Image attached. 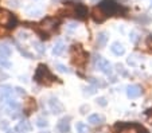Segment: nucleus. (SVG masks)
Masks as SVG:
<instances>
[{"label": "nucleus", "instance_id": "obj_10", "mask_svg": "<svg viewBox=\"0 0 152 133\" xmlns=\"http://www.w3.org/2000/svg\"><path fill=\"white\" fill-rule=\"evenodd\" d=\"M70 117H63L59 120L57 128L61 133H70Z\"/></svg>", "mask_w": 152, "mask_h": 133}, {"label": "nucleus", "instance_id": "obj_26", "mask_svg": "<svg viewBox=\"0 0 152 133\" xmlns=\"http://www.w3.org/2000/svg\"><path fill=\"white\" fill-rule=\"evenodd\" d=\"M55 69H57L59 73H70V70L67 69L65 65H61V63H55Z\"/></svg>", "mask_w": 152, "mask_h": 133}, {"label": "nucleus", "instance_id": "obj_27", "mask_svg": "<svg viewBox=\"0 0 152 133\" xmlns=\"http://www.w3.org/2000/svg\"><path fill=\"white\" fill-rule=\"evenodd\" d=\"M18 49H19L20 54H23L24 57H26V58H30V59L32 58V54H31V52H30V51H27L26 49H22V46H18Z\"/></svg>", "mask_w": 152, "mask_h": 133}, {"label": "nucleus", "instance_id": "obj_14", "mask_svg": "<svg viewBox=\"0 0 152 133\" xmlns=\"http://www.w3.org/2000/svg\"><path fill=\"white\" fill-rule=\"evenodd\" d=\"M108 39H109L108 32H105V31L98 32V35H97V46L98 47H104L106 43H108Z\"/></svg>", "mask_w": 152, "mask_h": 133}, {"label": "nucleus", "instance_id": "obj_39", "mask_svg": "<svg viewBox=\"0 0 152 133\" xmlns=\"http://www.w3.org/2000/svg\"><path fill=\"white\" fill-rule=\"evenodd\" d=\"M0 128H1V129H7V128H8V122H7L6 120H3V121L0 122Z\"/></svg>", "mask_w": 152, "mask_h": 133}, {"label": "nucleus", "instance_id": "obj_12", "mask_svg": "<svg viewBox=\"0 0 152 133\" xmlns=\"http://www.w3.org/2000/svg\"><path fill=\"white\" fill-rule=\"evenodd\" d=\"M35 108H37V104H35V100L32 98H27L26 102H24L23 105V110L26 114H30V113H32L35 110Z\"/></svg>", "mask_w": 152, "mask_h": 133}, {"label": "nucleus", "instance_id": "obj_4", "mask_svg": "<svg viewBox=\"0 0 152 133\" xmlns=\"http://www.w3.org/2000/svg\"><path fill=\"white\" fill-rule=\"evenodd\" d=\"M117 133H148L144 126L139 124H117Z\"/></svg>", "mask_w": 152, "mask_h": 133}, {"label": "nucleus", "instance_id": "obj_2", "mask_svg": "<svg viewBox=\"0 0 152 133\" xmlns=\"http://www.w3.org/2000/svg\"><path fill=\"white\" fill-rule=\"evenodd\" d=\"M88 61V54L83 51L81 44H75L72 47V62L74 66L82 67Z\"/></svg>", "mask_w": 152, "mask_h": 133}, {"label": "nucleus", "instance_id": "obj_33", "mask_svg": "<svg viewBox=\"0 0 152 133\" xmlns=\"http://www.w3.org/2000/svg\"><path fill=\"white\" fill-rule=\"evenodd\" d=\"M96 133H109V128L108 126H101L96 130Z\"/></svg>", "mask_w": 152, "mask_h": 133}, {"label": "nucleus", "instance_id": "obj_42", "mask_svg": "<svg viewBox=\"0 0 152 133\" xmlns=\"http://www.w3.org/2000/svg\"><path fill=\"white\" fill-rule=\"evenodd\" d=\"M90 1H94V3H96V1H98V0H90Z\"/></svg>", "mask_w": 152, "mask_h": 133}, {"label": "nucleus", "instance_id": "obj_31", "mask_svg": "<svg viewBox=\"0 0 152 133\" xmlns=\"http://www.w3.org/2000/svg\"><path fill=\"white\" fill-rule=\"evenodd\" d=\"M0 66H3V67H10V66H11V63H10V62L7 61V58H1V57H0Z\"/></svg>", "mask_w": 152, "mask_h": 133}, {"label": "nucleus", "instance_id": "obj_5", "mask_svg": "<svg viewBox=\"0 0 152 133\" xmlns=\"http://www.w3.org/2000/svg\"><path fill=\"white\" fill-rule=\"evenodd\" d=\"M100 8L105 12L106 16L108 15L112 16V15H116L121 11V6L116 3L115 0H102V3L100 4Z\"/></svg>", "mask_w": 152, "mask_h": 133}, {"label": "nucleus", "instance_id": "obj_43", "mask_svg": "<svg viewBox=\"0 0 152 133\" xmlns=\"http://www.w3.org/2000/svg\"><path fill=\"white\" fill-rule=\"evenodd\" d=\"M39 133H50V132H39Z\"/></svg>", "mask_w": 152, "mask_h": 133}, {"label": "nucleus", "instance_id": "obj_24", "mask_svg": "<svg viewBox=\"0 0 152 133\" xmlns=\"http://www.w3.org/2000/svg\"><path fill=\"white\" fill-rule=\"evenodd\" d=\"M37 126L46 128V126H49V121H47L46 118H43V117H38L37 118Z\"/></svg>", "mask_w": 152, "mask_h": 133}, {"label": "nucleus", "instance_id": "obj_16", "mask_svg": "<svg viewBox=\"0 0 152 133\" xmlns=\"http://www.w3.org/2000/svg\"><path fill=\"white\" fill-rule=\"evenodd\" d=\"M110 50H112V52L115 55H123L124 52H125V49H124L123 43H120V42H115V43L112 44V47H110Z\"/></svg>", "mask_w": 152, "mask_h": 133}, {"label": "nucleus", "instance_id": "obj_23", "mask_svg": "<svg viewBox=\"0 0 152 133\" xmlns=\"http://www.w3.org/2000/svg\"><path fill=\"white\" fill-rule=\"evenodd\" d=\"M90 82H92L93 86H96V87H105L106 86V82L101 81V79H97V78H90Z\"/></svg>", "mask_w": 152, "mask_h": 133}, {"label": "nucleus", "instance_id": "obj_11", "mask_svg": "<svg viewBox=\"0 0 152 133\" xmlns=\"http://www.w3.org/2000/svg\"><path fill=\"white\" fill-rule=\"evenodd\" d=\"M141 94V89L140 86H137V85H129L128 87H126V96H128V98H137V97H140Z\"/></svg>", "mask_w": 152, "mask_h": 133}, {"label": "nucleus", "instance_id": "obj_22", "mask_svg": "<svg viewBox=\"0 0 152 133\" xmlns=\"http://www.w3.org/2000/svg\"><path fill=\"white\" fill-rule=\"evenodd\" d=\"M77 133H89L88 125H85L83 122H78L77 124Z\"/></svg>", "mask_w": 152, "mask_h": 133}, {"label": "nucleus", "instance_id": "obj_6", "mask_svg": "<svg viewBox=\"0 0 152 133\" xmlns=\"http://www.w3.org/2000/svg\"><path fill=\"white\" fill-rule=\"evenodd\" d=\"M58 28V20L54 17H46L42 23L39 24V30L42 31L43 35H49L51 32H54Z\"/></svg>", "mask_w": 152, "mask_h": 133}, {"label": "nucleus", "instance_id": "obj_21", "mask_svg": "<svg viewBox=\"0 0 152 133\" xmlns=\"http://www.w3.org/2000/svg\"><path fill=\"white\" fill-rule=\"evenodd\" d=\"M32 46H34V49L38 51V54H45L46 52V47L43 46V43H40V42H38V41H35V42H32Z\"/></svg>", "mask_w": 152, "mask_h": 133}, {"label": "nucleus", "instance_id": "obj_38", "mask_svg": "<svg viewBox=\"0 0 152 133\" xmlns=\"http://www.w3.org/2000/svg\"><path fill=\"white\" fill-rule=\"evenodd\" d=\"M8 78V74L7 73H4L3 70L0 69V81H3V79H7Z\"/></svg>", "mask_w": 152, "mask_h": 133}, {"label": "nucleus", "instance_id": "obj_7", "mask_svg": "<svg viewBox=\"0 0 152 133\" xmlns=\"http://www.w3.org/2000/svg\"><path fill=\"white\" fill-rule=\"evenodd\" d=\"M15 23H16L15 16H12L8 11H6V9H0V26L15 27Z\"/></svg>", "mask_w": 152, "mask_h": 133}, {"label": "nucleus", "instance_id": "obj_8", "mask_svg": "<svg viewBox=\"0 0 152 133\" xmlns=\"http://www.w3.org/2000/svg\"><path fill=\"white\" fill-rule=\"evenodd\" d=\"M49 106L50 109H51V112L54 113V114H59V113H62L63 110V105L59 102V100L58 98H54V97H51L49 101Z\"/></svg>", "mask_w": 152, "mask_h": 133}, {"label": "nucleus", "instance_id": "obj_40", "mask_svg": "<svg viewBox=\"0 0 152 133\" xmlns=\"http://www.w3.org/2000/svg\"><path fill=\"white\" fill-rule=\"evenodd\" d=\"M86 110H89V106H88V105H83V106L81 108V113H82V114H85Z\"/></svg>", "mask_w": 152, "mask_h": 133}, {"label": "nucleus", "instance_id": "obj_9", "mask_svg": "<svg viewBox=\"0 0 152 133\" xmlns=\"http://www.w3.org/2000/svg\"><path fill=\"white\" fill-rule=\"evenodd\" d=\"M92 17H93V20L97 22V23H102L106 19V14L100 7H94V8L92 9Z\"/></svg>", "mask_w": 152, "mask_h": 133}, {"label": "nucleus", "instance_id": "obj_25", "mask_svg": "<svg viewBox=\"0 0 152 133\" xmlns=\"http://www.w3.org/2000/svg\"><path fill=\"white\" fill-rule=\"evenodd\" d=\"M96 92H97V87L96 86H88V87H83V93L85 94H96Z\"/></svg>", "mask_w": 152, "mask_h": 133}, {"label": "nucleus", "instance_id": "obj_13", "mask_svg": "<svg viewBox=\"0 0 152 133\" xmlns=\"http://www.w3.org/2000/svg\"><path fill=\"white\" fill-rule=\"evenodd\" d=\"M15 130L19 133H26V132H30L31 130V125H30L28 121H20L19 124L15 126Z\"/></svg>", "mask_w": 152, "mask_h": 133}, {"label": "nucleus", "instance_id": "obj_20", "mask_svg": "<svg viewBox=\"0 0 152 133\" xmlns=\"http://www.w3.org/2000/svg\"><path fill=\"white\" fill-rule=\"evenodd\" d=\"M63 51H65V43H63L62 41H58L57 43L54 44V47H53V54L54 55H61Z\"/></svg>", "mask_w": 152, "mask_h": 133}, {"label": "nucleus", "instance_id": "obj_29", "mask_svg": "<svg viewBox=\"0 0 152 133\" xmlns=\"http://www.w3.org/2000/svg\"><path fill=\"white\" fill-rule=\"evenodd\" d=\"M28 14L31 16H39V15H42V11L38 8H31V9H28Z\"/></svg>", "mask_w": 152, "mask_h": 133}, {"label": "nucleus", "instance_id": "obj_37", "mask_svg": "<svg viewBox=\"0 0 152 133\" xmlns=\"http://www.w3.org/2000/svg\"><path fill=\"white\" fill-rule=\"evenodd\" d=\"M18 36H19L20 39H27V38H28V34H27L26 31H20L19 34H18Z\"/></svg>", "mask_w": 152, "mask_h": 133}, {"label": "nucleus", "instance_id": "obj_1", "mask_svg": "<svg viewBox=\"0 0 152 133\" xmlns=\"http://www.w3.org/2000/svg\"><path fill=\"white\" fill-rule=\"evenodd\" d=\"M34 78L38 84L43 85V86H50V85L57 79L54 75L51 74V71L49 70V67L45 66V65H39V66H38Z\"/></svg>", "mask_w": 152, "mask_h": 133}, {"label": "nucleus", "instance_id": "obj_17", "mask_svg": "<svg viewBox=\"0 0 152 133\" xmlns=\"http://www.w3.org/2000/svg\"><path fill=\"white\" fill-rule=\"evenodd\" d=\"M11 54H12V49L8 44L7 43L0 44V57H1V58H8Z\"/></svg>", "mask_w": 152, "mask_h": 133}, {"label": "nucleus", "instance_id": "obj_36", "mask_svg": "<svg viewBox=\"0 0 152 133\" xmlns=\"http://www.w3.org/2000/svg\"><path fill=\"white\" fill-rule=\"evenodd\" d=\"M135 58H136V57H133V55H132V57H129V58H128V61H126V62H128V63L131 65V66H135V65L137 63Z\"/></svg>", "mask_w": 152, "mask_h": 133}, {"label": "nucleus", "instance_id": "obj_19", "mask_svg": "<svg viewBox=\"0 0 152 133\" xmlns=\"http://www.w3.org/2000/svg\"><path fill=\"white\" fill-rule=\"evenodd\" d=\"M3 101L6 102L7 106H8L11 110H19L20 104L16 101V100H14V98H3Z\"/></svg>", "mask_w": 152, "mask_h": 133}, {"label": "nucleus", "instance_id": "obj_30", "mask_svg": "<svg viewBox=\"0 0 152 133\" xmlns=\"http://www.w3.org/2000/svg\"><path fill=\"white\" fill-rule=\"evenodd\" d=\"M96 102H97V105H100V106H106V98L105 97H98L97 100H96Z\"/></svg>", "mask_w": 152, "mask_h": 133}, {"label": "nucleus", "instance_id": "obj_28", "mask_svg": "<svg viewBox=\"0 0 152 133\" xmlns=\"http://www.w3.org/2000/svg\"><path fill=\"white\" fill-rule=\"evenodd\" d=\"M129 38H131V42H133V43H136L139 39V34L137 31H131V34H129Z\"/></svg>", "mask_w": 152, "mask_h": 133}, {"label": "nucleus", "instance_id": "obj_34", "mask_svg": "<svg viewBox=\"0 0 152 133\" xmlns=\"http://www.w3.org/2000/svg\"><path fill=\"white\" fill-rule=\"evenodd\" d=\"M15 93H16L18 96H26V92L22 87H15Z\"/></svg>", "mask_w": 152, "mask_h": 133}, {"label": "nucleus", "instance_id": "obj_15", "mask_svg": "<svg viewBox=\"0 0 152 133\" xmlns=\"http://www.w3.org/2000/svg\"><path fill=\"white\" fill-rule=\"evenodd\" d=\"M12 93H14V90H12V87L8 86V85H4V86L0 87V97H1V100L3 98H11Z\"/></svg>", "mask_w": 152, "mask_h": 133}, {"label": "nucleus", "instance_id": "obj_32", "mask_svg": "<svg viewBox=\"0 0 152 133\" xmlns=\"http://www.w3.org/2000/svg\"><path fill=\"white\" fill-rule=\"evenodd\" d=\"M116 67H117V71L118 73H121L123 75H126V71H125V69H124V66L121 63H118V65H116Z\"/></svg>", "mask_w": 152, "mask_h": 133}, {"label": "nucleus", "instance_id": "obj_41", "mask_svg": "<svg viewBox=\"0 0 152 133\" xmlns=\"http://www.w3.org/2000/svg\"><path fill=\"white\" fill-rule=\"evenodd\" d=\"M147 44H148L152 50V36H148V39H147Z\"/></svg>", "mask_w": 152, "mask_h": 133}, {"label": "nucleus", "instance_id": "obj_3", "mask_svg": "<svg viewBox=\"0 0 152 133\" xmlns=\"http://www.w3.org/2000/svg\"><path fill=\"white\" fill-rule=\"evenodd\" d=\"M93 65H94V67L97 70H100V71H102L104 74L106 75H110L112 74V65L109 63V61H106V59H104L102 57H100V55L94 54L93 55Z\"/></svg>", "mask_w": 152, "mask_h": 133}, {"label": "nucleus", "instance_id": "obj_35", "mask_svg": "<svg viewBox=\"0 0 152 133\" xmlns=\"http://www.w3.org/2000/svg\"><path fill=\"white\" fill-rule=\"evenodd\" d=\"M145 114H147V120H148V122H149V124H152V108L147 110Z\"/></svg>", "mask_w": 152, "mask_h": 133}, {"label": "nucleus", "instance_id": "obj_18", "mask_svg": "<svg viewBox=\"0 0 152 133\" xmlns=\"http://www.w3.org/2000/svg\"><path fill=\"white\" fill-rule=\"evenodd\" d=\"M88 122L92 125H100L104 122V117L101 116V114H92V116H89V118H88Z\"/></svg>", "mask_w": 152, "mask_h": 133}]
</instances>
